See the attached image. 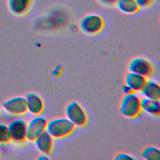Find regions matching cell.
Segmentation results:
<instances>
[{"label":"cell","instance_id":"1","mask_svg":"<svg viewBox=\"0 0 160 160\" xmlns=\"http://www.w3.org/2000/svg\"><path fill=\"white\" fill-rule=\"evenodd\" d=\"M75 126L66 117L55 118L47 122L46 131L54 138H62L71 134Z\"/></svg>","mask_w":160,"mask_h":160},{"label":"cell","instance_id":"2","mask_svg":"<svg viewBox=\"0 0 160 160\" xmlns=\"http://www.w3.org/2000/svg\"><path fill=\"white\" fill-rule=\"evenodd\" d=\"M119 112L122 116L128 118H136L140 114L141 98L136 92L124 94L120 101Z\"/></svg>","mask_w":160,"mask_h":160},{"label":"cell","instance_id":"3","mask_svg":"<svg viewBox=\"0 0 160 160\" xmlns=\"http://www.w3.org/2000/svg\"><path fill=\"white\" fill-rule=\"evenodd\" d=\"M104 26V18L96 13H89L84 15L79 22L80 30L87 35L98 34L102 31Z\"/></svg>","mask_w":160,"mask_h":160},{"label":"cell","instance_id":"4","mask_svg":"<svg viewBox=\"0 0 160 160\" xmlns=\"http://www.w3.org/2000/svg\"><path fill=\"white\" fill-rule=\"evenodd\" d=\"M64 114L65 117L75 126L82 127L87 123V114L81 104L76 101H70L66 104Z\"/></svg>","mask_w":160,"mask_h":160},{"label":"cell","instance_id":"5","mask_svg":"<svg viewBox=\"0 0 160 160\" xmlns=\"http://www.w3.org/2000/svg\"><path fill=\"white\" fill-rule=\"evenodd\" d=\"M47 122L45 117L39 114L31 118L26 125V139L33 141L39 135L46 131Z\"/></svg>","mask_w":160,"mask_h":160},{"label":"cell","instance_id":"6","mask_svg":"<svg viewBox=\"0 0 160 160\" xmlns=\"http://www.w3.org/2000/svg\"><path fill=\"white\" fill-rule=\"evenodd\" d=\"M4 109L12 115H22L28 111L26 98L15 96L5 100L2 103Z\"/></svg>","mask_w":160,"mask_h":160},{"label":"cell","instance_id":"7","mask_svg":"<svg viewBox=\"0 0 160 160\" xmlns=\"http://www.w3.org/2000/svg\"><path fill=\"white\" fill-rule=\"evenodd\" d=\"M128 68L131 71L146 78L151 76L153 72L152 63L146 58L142 57H136L132 58L129 62Z\"/></svg>","mask_w":160,"mask_h":160},{"label":"cell","instance_id":"8","mask_svg":"<svg viewBox=\"0 0 160 160\" xmlns=\"http://www.w3.org/2000/svg\"><path fill=\"white\" fill-rule=\"evenodd\" d=\"M26 125L25 121L21 119L12 120L8 125L11 141L21 143L26 139Z\"/></svg>","mask_w":160,"mask_h":160},{"label":"cell","instance_id":"9","mask_svg":"<svg viewBox=\"0 0 160 160\" xmlns=\"http://www.w3.org/2000/svg\"><path fill=\"white\" fill-rule=\"evenodd\" d=\"M37 150L41 154H49L53 148L54 138L44 131L33 141Z\"/></svg>","mask_w":160,"mask_h":160},{"label":"cell","instance_id":"10","mask_svg":"<svg viewBox=\"0 0 160 160\" xmlns=\"http://www.w3.org/2000/svg\"><path fill=\"white\" fill-rule=\"evenodd\" d=\"M27 109L34 115L40 114L44 110V104L42 98L37 93L29 92L26 96Z\"/></svg>","mask_w":160,"mask_h":160},{"label":"cell","instance_id":"11","mask_svg":"<svg viewBox=\"0 0 160 160\" xmlns=\"http://www.w3.org/2000/svg\"><path fill=\"white\" fill-rule=\"evenodd\" d=\"M32 0H8L9 11L15 16H23L31 9Z\"/></svg>","mask_w":160,"mask_h":160},{"label":"cell","instance_id":"12","mask_svg":"<svg viewBox=\"0 0 160 160\" xmlns=\"http://www.w3.org/2000/svg\"><path fill=\"white\" fill-rule=\"evenodd\" d=\"M147 79L146 77L137 73L129 71L124 77L125 84H126L132 92L140 91Z\"/></svg>","mask_w":160,"mask_h":160},{"label":"cell","instance_id":"13","mask_svg":"<svg viewBox=\"0 0 160 160\" xmlns=\"http://www.w3.org/2000/svg\"><path fill=\"white\" fill-rule=\"evenodd\" d=\"M140 92L144 98L155 99H160V86L156 81L147 79Z\"/></svg>","mask_w":160,"mask_h":160},{"label":"cell","instance_id":"14","mask_svg":"<svg viewBox=\"0 0 160 160\" xmlns=\"http://www.w3.org/2000/svg\"><path fill=\"white\" fill-rule=\"evenodd\" d=\"M141 111L152 116H159L160 113L159 99H150L143 97L141 98Z\"/></svg>","mask_w":160,"mask_h":160},{"label":"cell","instance_id":"15","mask_svg":"<svg viewBox=\"0 0 160 160\" xmlns=\"http://www.w3.org/2000/svg\"><path fill=\"white\" fill-rule=\"evenodd\" d=\"M114 6L118 11L126 14H134L140 9L136 0H117Z\"/></svg>","mask_w":160,"mask_h":160},{"label":"cell","instance_id":"16","mask_svg":"<svg viewBox=\"0 0 160 160\" xmlns=\"http://www.w3.org/2000/svg\"><path fill=\"white\" fill-rule=\"evenodd\" d=\"M141 156L146 160H159L160 150L156 146H148L141 151Z\"/></svg>","mask_w":160,"mask_h":160},{"label":"cell","instance_id":"17","mask_svg":"<svg viewBox=\"0 0 160 160\" xmlns=\"http://www.w3.org/2000/svg\"><path fill=\"white\" fill-rule=\"evenodd\" d=\"M11 141V138L8 126L0 123V144H7Z\"/></svg>","mask_w":160,"mask_h":160},{"label":"cell","instance_id":"18","mask_svg":"<svg viewBox=\"0 0 160 160\" xmlns=\"http://www.w3.org/2000/svg\"><path fill=\"white\" fill-rule=\"evenodd\" d=\"M138 6L141 8H147L152 6L155 0H136Z\"/></svg>","mask_w":160,"mask_h":160},{"label":"cell","instance_id":"19","mask_svg":"<svg viewBox=\"0 0 160 160\" xmlns=\"http://www.w3.org/2000/svg\"><path fill=\"white\" fill-rule=\"evenodd\" d=\"M114 159L116 160H121V159H134L135 158L132 156V155L126 153V152H120L116 155Z\"/></svg>","mask_w":160,"mask_h":160},{"label":"cell","instance_id":"20","mask_svg":"<svg viewBox=\"0 0 160 160\" xmlns=\"http://www.w3.org/2000/svg\"><path fill=\"white\" fill-rule=\"evenodd\" d=\"M99 4L106 7H112L115 5L117 0H96Z\"/></svg>","mask_w":160,"mask_h":160},{"label":"cell","instance_id":"21","mask_svg":"<svg viewBox=\"0 0 160 160\" xmlns=\"http://www.w3.org/2000/svg\"><path fill=\"white\" fill-rule=\"evenodd\" d=\"M62 71V66L59 64L57 65L52 71L51 74L54 76H59Z\"/></svg>","mask_w":160,"mask_h":160},{"label":"cell","instance_id":"22","mask_svg":"<svg viewBox=\"0 0 160 160\" xmlns=\"http://www.w3.org/2000/svg\"><path fill=\"white\" fill-rule=\"evenodd\" d=\"M122 92H124V94H127V93H129L130 92H132L131 91L130 88L126 84H124L122 86Z\"/></svg>","mask_w":160,"mask_h":160},{"label":"cell","instance_id":"23","mask_svg":"<svg viewBox=\"0 0 160 160\" xmlns=\"http://www.w3.org/2000/svg\"><path fill=\"white\" fill-rule=\"evenodd\" d=\"M49 157L48 156L47 154H41L38 158V160H46L48 159Z\"/></svg>","mask_w":160,"mask_h":160}]
</instances>
